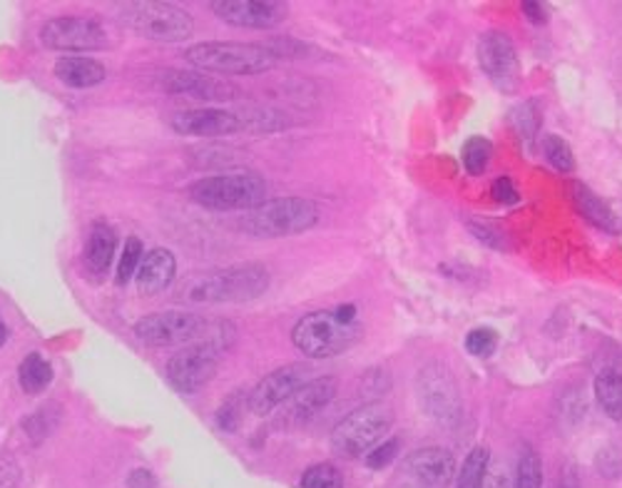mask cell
<instances>
[{
	"mask_svg": "<svg viewBox=\"0 0 622 488\" xmlns=\"http://www.w3.org/2000/svg\"><path fill=\"white\" fill-rule=\"evenodd\" d=\"M364 337L362 321H346L336 311H312L292 331V341L304 357L329 359L349 351Z\"/></svg>",
	"mask_w": 622,
	"mask_h": 488,
	"instance_id": "cell-1",
	"label": "cell"
},
{
	"mask_svg": "<svg viewBox=\"0 0 622 488\" xmlns=\"http://www.w3.org/2000/svg\"><path fill=\"white\" fill-rule=\"evenodd\" d=\"M189 66L215 76H259L277 66V56L265 43H203L185 53Z\"/></svg>",
	"mask_w": 622,
	"mask_h": 488,
	"instance_id": "cell-2",
	"label": "cell"
},
{
	"mask_svg": "<svg viewBox=\"0 0 622 488\" xmlns=\"http://www.w3.org/2000/svg\"><path fill=\"white\" fill-rule=\"evenodd\" d=\"M269 289V272L265 265H235L207 275L189 287L187 299L195 305H223V302H251Z\"/></svg>",
	"mask_w": 622,
	"mask_h": 488,
	"instance_id": "cell-3",
	"label": "cell"
},
{
	"mask_svg": "<svg viewBox=\"0 0 622 488\" xmlns=\"http://www.w3.org/2000/svg\"><path fill=\"white\" fill-rule=\"evenodd\" d=\"M267 182L257 172L215 175V178L197 180L189 185V200L213 212L255 210L265 202Z\"/></svg>",
	"mask_w": 622,
	"mask_h": 488,
	"instance_id": "cell-4",
	"label": "cell"
},
{
	"mask_svg": "<svg viewBox=\"0 0 622 488\" xmlns=\"http://www.w3.org/2000/svg\"><path fill=\"white\" fill-rule=\"evenodd\" d=\"M319 222V207L304 197H277L249 210L241 230L251 237H292L312 230Z\"/></svg>",
	"mask_w": 622,
	"mask_h": 488,
	"instance_id": "cell-5",
	"label": "cell"
},
{
	"mask_svg": "<svg viewBox=\"0 0 622 488\" xmlns=\"http://www.w3.org/2000/svg\"><path fill=\"white\" fill-rule=\"evenodd\" d=\"M392 427V409L382 407V404H366V407L352 411L349 417L339 421V427L332 434V446L344 459H364L368 451L384 441Z\"/></svg>",
	"mask_w": 622,
	"mask_h": 488,
	"instance_id": "cell-6",
	"label": "cell"
},
{
	"mask_svg": "<svg viewBox=\"0 0 622 488\" xmlns=\"http://www.w3.org/2000/svg\"><path fill=\"white\" fill-rule=\"evenodd\" d=\"M122 20L128 23L137 36H145L160 43H177L192 36L195 20L187 10L172 3H128L122 8Z\"/></svg>",
	"mask_w": 622,
	"mask_h": 488,
	"instance_id": "cell-7",
	"label": "cell"
},
{
	"mask_svg": "<svg viewBox=\"0 0 622 488\" xmlns=\"http://www.w3.org/2000/svg\"><path fill=\"white\" fill-rule=\"evenodd\" d=\"M213 321L195 311H162L147 315L135 325V335L150 347H187L213 335Z\"/></svg>",
	"mask_w": 622,
	"mask_h": 488,
	"instance_id": "cell-8",
	"label": "cell"
},
{
	"mask_svg": "<svg viewBox=\"0 0 622 488\" xmlns=\"http://www.w3.org/2000/svg\"><path fill=\"white\" fill-rule=\"evenodd\" d=\"M223 351L227 349L209 339L187 345L185 349H179L170 361H167V369H165L167 379H170V384L177 391L195 394L215 377L219 359H223Z\"/></svg>",
	"mask_w": 622,
	"mask_h": 488,
	"instance_id": "cell-9",
	"label": "cell"
},
{
	"mask_svg": "<svg viewBox=\"0 0 622 488\" xmlns=\"http://www.w3.org/2000/svg\"><path fill=\"white\" fill-rule=\"evenodd\" d=\"M40 40L48 50L58 53H88V50H100L108 46V33L92 18H52L40 30Z\"/></svg>",
	"mask_w": 622,
	"mask_h": 488,
	"instance_id": "cell-10",
	"label": "cell"
},
{
	"mask_svg": "<svg viewBox=\"0 0 622 488\" xmlns=\"http://www.w3.org/2000/svg\"><path fill=\"white\" fill-rule=\"evenodd\" d=\"M418 401L428 417L441 424H453L461 417V394L451 371L444 365H426L418 371Z\"/></svg>",
	"mask_w": 622,
	"mask_h": 488,
	"instance_id": "cell-11",
	"label": "cell"
},
{
	"mask_svg": "<svg viewBox=\"0 0 622 488\" xmlns=\"http://www.w3.org/2000/svg\"><path fill=\"white\" fill-rule=\"evenodd\" d=\"M478 62L486 78L501 92H515L521 88V62L513 40L501 30H488L478 40Z\"/></svg>",
	"mask_w": 622,
	"mask_h": 488,
	"instance_id": "cell-12",
	"label": "cell"
},
{
	"mask_svg": "<svg viewBox=\"0 0 622 488\" xmlns=\"http://www.w3.org/2000/svg\"><path fill=\"white\" fill-rule=\"evenodd\" d=\"M309 369L304 365H287L274 369L267 374L255 389L249 394V409L257 414V417H267L274 409H279L282 404H287L299 387L307 384Z\"/></svg>",
	"mask_w": 622,
	"mask_h": 488,
	"instance_id": "cell-13",
	"label": "cell"
},
{
	"mask_svg": "<svg viewBox=\"0 0 622 488\" xmlns=\"http://www.w3.org/2000/svg\"><path fill=\"white\" fill-rule=\"evenodd\" d=\"M456 476V459L438 446L411 454L404 464L406 488H448Z\"/></svg>",
	"mask_w": 622,
	"mask_h": 488,
	"instance_id": "cell-14",
	"label": "cell"
},
{
	"mask_svg": "<svg viewBox=\"0 0 622 488\" xmlns=\"http://www.w3.org/2000/svg\"><path fill=\"white\" fill-rule=\"evenodd\" d=\"M217 18L237 28L267 30L287 18V6L277 0H217L213 3Z\"/></svg>",
	"mask_w": 622,
	"mask_h": 488,
	"instance_id": "cell-15",
	"label": "cell"
},
{
	"mask_svg": "<svg viewBox=\"0 0 622 488\" xmlns=\"http://www.w3.org/2000/svg\"><path fill=\"white\" fill-rule=\"evenodd\" d=\"M179 135H192V138H223L245 130V120L229 110H179L170 120Z\"/></svg>",
	"mask_w": 622,
	"mask_h": 488,
	"instance_id": "cell-16",
	"label": "cell"
},
{
	"mask_svg": "<svg viewBox=\"0 0 622 488\" xmlns=\"http://www.w3.org/2000/svg\"><path fill=\"white\" fill-rule=\"evenodd\" d=\"M336 384L334 377H319V379H309L304 387L297 389V394L284 404V421L294 424H307L309 419H314L324 407H329L332 399L336 397Z\"/></svg>",
	"mask_w": 622,
	"mask_h": 488,
	"instance_id": "cell-17",
	"label": "cell"
},
{
	"mask_svg": "<svg viewBox=\"0 0 622 488\" xmlns=\"http://www.w3.org/2000/svg\"><path fill=\"white\" fill-rule=\"evenodd\" d=\"M162 86L167 92H177V96H189L197 100H229L237 96V88L231 82L207 76V72L172 70Z\"/></svg>",
	"mask_w": 622,
	"mask_h": 488,
	"instance_id": "cell-18",
	"label": "cell"
},
{
	"mask_svg": "<svg viewBox=\"0 0 622 488\" xmlns=\"http://www.w3.org/2000/svg\"><path fill=\"white\" fill-rule=\"evenodd\" d=\"M177 275L175 255L165 247H155L142 257V265L137 269V289L142 295H157L172 285Z\"/></svg>",
	"mask_w": 622,
	"mask_h": 488,
	"instance_id": "cell-19",
	"label": "cell"
},
{
	"mask_svg": "<svg viewBox=\"0 0 622 488\" xmlns=\"http://www.w3.org/2000/svg\"><path fill=\"white\" fill-rule=\"evenodd\" d=\"M56 76L72 90H86V88H95L100 86L108 76L102 62L86 58V56H66L56 62Z\"/></svg>",
	"mask_w": 622,
	"mask_h": 488,
	"instance_id": "cell-20",
	"label": "cell"
},
{
	"mask_svg": "<svg viewBox=\"0 0 622 488\" xmlns=\"http://www.w3.org/2000/svg\"><path fill=\"white\" fill-rule=\"evenodd\" d=\"M571 190H573L575 210L583 215L590 225H595L598 230H605V232H620V222L615 212L610 210V205L600 200L590 187L575 182Z\"/></svg>",
	"mask_w": 622,
	"mask_h": 488,
	"instance_id": "cell-21",
	"label": "cell"
},
{
	"mask_svg": "<svg viewBox=\"0 0 622 488\" xmlns=\"http://www.w3.org/2000/svg\"><path fill=\"white\" fill-rule=\"evenodd\" d=\"M115 249H118V235H115L112 227L108 222H95L86 245V262L92 272H108Z\"/></svg>",
	"mask_w": 622,
	"mask_h": 488,
	"instance_id": "cell-22",
	"label": "cell"
},
{
	"mask_svg": "<svg viewBox=\"0 0 622 488\" xmlns=\"http://www.w3.org/2000/svg\"><path fill=\"white\" fill-rule=\"evenodd\" d=\"M595 397L613 421H622V374L615 369H605L595 379Z\"/></svg>",
	"mask_w": 622,
	"mask_h": 488,
	"instance_id": "cell-23",
	"label": "cell"
},
{
	"mask_svg": "<svg viewBox=\"0 0 622 488\" xmlns=\"http://www.w3.org/2000/svg\"><path fill=\"white\" fill-rule=\"evenodd\" d=\"M18 381H20V389L26 394H40L52 381L50 361L36 355V351L33 355H28L23 361H20Z\"/></svg>",
	"mask_w": 622,
	"mask_h": 488,
	"instance_id": "cell-24",
	"label": "cell"
},
{
	"mask_svg": "<svg viewBox=\"0 0 622 488\" xmlns=\"http://www.w3.org/2000/svg\"><path fill=\"white\" fill-rule=\"evenodd\" d=\"M488 466H491V451L486 446H476L461 466L456 488H481L483 479H486Z\"/></svg>",
	"mask_w": 622,
	"mask_h": 488,
	"instance_id": "cell-25",
	"label": "cell"
},
{
	"mask_svg": "<svg viewBox=\"0 0 622 488\" xmlns=\"http://www.w3.org/2000/svg\"><path fill=\"white\" fill-rule=\"evenodd\" d=\"M541 486H543L541 456H537L535 449H531V446H523V451L519 456V464H515L513 488H541Z\"/></svg>",
	"mask_w": 622,
	"mask_h": 488,
	"instance_id": "cell-26",
	"label": "cell"
},
{
	"mask_svg": "<svg viewBox=\"0 0 622 488\" xmlns=\"http://www.w3.org/2000/svg\"><path fill=\"white\" fill-rule=\"evenodd\" d=\"M249 407V397H245V391H235L229 394V397L223 401V407L217 409V427L227 431V434H235L239 429L241 419H245V409Z\"/></svg>",
	"mask_w": 622,
	"mask_h": 488,
	"instance_id": "cell-27",
	"label": "cell"
},
{
	"mask_svg": "<svg viewBox=\"0 0 622 488\" xmlns=\"http://www.w3.org/2000/svg\"><path fill=\"white\" fill-rule=\"evenodd\" d=\"M491 142L486 138H471L466 145H463V168H466L468 175H483L488 168L491 160Z\"/></svg>",
	"mask_w": 622,
	"mask_h": 488,
	"instance_id": "cell-28",
	"label": "cell"
},
{
	"mask_svg": "<svg viewBox=\"0 0 622 488\" xmlns=\"http://www.w3.org/2000/svg\"><path fill=\"white\" fill-rule=\"evenodd\" d=\"M543 150L547 162H551L557 172H571L575 168L571 145H567L563 138H557V135H547L543 140Z\"/></svg>",
	"mask_w": 622,
	"mask_h": 488,
	"instance_id": "cell-29",
	"label": "cell"
},
{
	"mask_svg": "<svg viewBox=\"0 0 622 488\" xmlns=\"http://www.w3.org/2000/svg\"><path fill=\"white\" fill-rule=\"evenodd\" d=\"M142 257L145 255H142L140 240H137V237H130V240L125 242L120 265H118V277H115L118 287H125L137 275V269H140V265H142Z\"/></svg>",
	"mask_w": 622,
	"mask_h": 488,
	"instance_id": "cell-30",
	"label": "cell"
},
{
	"mask_svg": "<svg viewBox=\"0 0 622 488\" xmlns=\"http://www.w3.org/2000/svg\"><path fill=\"white\" fill-rule=\"evenodd\" d=\"M302 488H344V476L332 464H316L302 476Z\"/></svg>",
	"mask_w": 622,
	"mask_h": 488,
	"instance_id": "cell-31",
	"label": "cell"
},
{
	"mask_svg": "<svg viewBox=\"0 0 622 488\" xmlns=\"http://www.w3.org/2000/svg\"><path fill=\"white\" fill-rule=\"evenodd\" d=\"M511 120L515 125V130H519L529 142L535 140V135H537V130H541V122H543L541 110H537V106H535L533 100L531 102H523L521 108H515Z\"/></svg>",
	"mask_w": 622,
	"mask_h": 488,
	"instance_id": "cell-32",
	"label": "cell"
},
{
	"mask_svg": "<svg viewBox=\"0 0 622 488\" xmlns=\"http://www.w3.org/2000/svg\"><path fill=\"white\" fill-rule=\"evenodd\" d=\"M495 347H498V335H495V331L488 327L473 329L466 337V349L473 357H491Z\"/></svg>",
	"mask_w": 622,
	"mask_h": 488,
	"instance_id": "cell-33",
	"label": "cell"
},
{
	"mask_svg": "<svg viewBox=\"0 0 622 488\" xmlns=\"http://www.w3.org/2000/svg\"><path fill=\"white\" fill-rule=\"evenodd\" d=\"M468 227H471V232L476 235L483 245H488L491 249H505V247H509V235H505V230H501L498 225H493L488 220L486 222L471 220Z\"/></svg>",
	"mask_w": 622,
	"mask_h": 488,
	"instance_id": "cell-34",
	"label": "cell"
},
{
	"mask_svg": "<svg viewBox=\"0 0 622 488\" xmlns=\"http://www.w3.org/2000/svg\"><path fill=\"white\" fill-rule=\"evenodd\" d=\"M398 446H401L398 439H388V441H384V444H378L376 449H372V451H368V454L364 456V461H366L368 469H374V471L386 469V466L396 459Z\"/></svg>",
	"mask_w": 622,
	"mask_h": 488,
	"instance_id": "cell-35",
	"label": "cell"
},
{
	"mask_svg": "<svg viewBox=\"0 0 622 488\" xmlns=\"http://www.w3.org/2000/svg\"><path fill=\"white\" fill-rule=\"evenodd\" d=\"M491 192H493V200L498 205H515L521 200V195H519V190H515V185H513L511 178L495 180L493 187H491Z\"/></svg>",
	"mask_w": 622,
	"mask_h": 488,
	"instance_id": "cell-36",
	"label": "cell"
},
{
	"mask_svg": "<svg viewBox=\"0 0 622 488\" xmlns=\"http://www.w3.org/2000/svg\"><path fill=\"white\" fill-rule=\"evenodd\" d=\"M481 488H513V481H511V476L509 471L503 469V466H488V471H486V479H483V486Z\"/></svg>",
	"mask_w": 622,
	"mask_h": 488,
	"instance_id": "cell-37",
	"label": "cell"
},
{
	"mask_svg": "<svg viewBox=\"0 0 622 488\" xmlns=\"http://www.w3.org/2000/svg\"><path fill=\"white\" fill-rule=\"evenodd\" d=\"M521 10H523V16L531 20V23L535 26H543L547 16H545V8L541 3H535V0H525V3H521Z\"/></svg>",
	"mask_w": 622,
	"mask_h": 488,
	"instance_id": "cell-38",
	"label": "cell"
},
{
	"mask_svg": "<svg viewBox=\"0 0 622 488\" xmlns=\"http://www.w3.org/2000/svg\"><path fill=\"white\" fill-rule=\"evenodd\" d=\"M128 486H130V488H157V481H155V476H152L150 471L137 469V471L130 474Z\"/></svg>",
	"mask_w": 622,
	"mask_h": 488,
	"instance_id": "cell-39",
	"label": "cell"
},
{
	"mask_svg": "<svg viewBox=\"0 0 622 488\" xmlns=\"http://www.w3.org/2000/svg\"><path fill=\"white\" fill-rule=\"evenodd\" d=\"M8 337H10V329H8V325H6V321H3V319H0V347H3V345H6V341H8Z\"/></svg>",
	"mask_w": 622,
	"mask_h": 488,
	"instance_id": "cell-40",
	"label": "cell"
}]
</instances>
